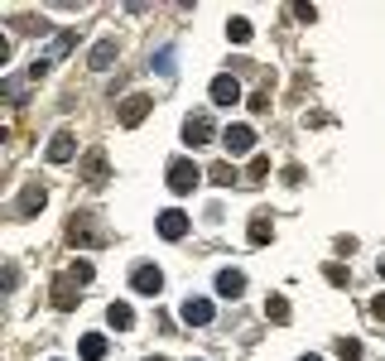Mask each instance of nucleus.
I'll return each instance as SVG.
<instances>
[{
	"label": "nucleus",
	"mask_w": 385,
	"mask_h": 361,
	"mask_svg": "<svg viewBox=\"0 0 385 361\" xmlns=\"http://www.w3.org/2000/svg\"><path fill=\"white\" fill-rule=\"evenodd\" d=\"M130 289H135V294H145V299H154V294L164 289L159 265H135V270H130Z\"/></svg>",
	"instance_id": "obj_5"
},
{
	"label": "nucleus",
	"mask_w": 385,
	"mask_h": 361,
	"mask_svg": "<svg viewBox=\"0 0 385 361\" xmlns=\"http://www.w3.org/2000/svg\"><path fill=\"white\" fill-rule=\"evenodd\" d=\"M154 68H159L164 78H173V73H178V68H173V49H159V54H154Z\"/></svg>",
	"instance_id": "obj_26"
},
{
	"label": "nucleus",
	"mask_w": 385,
	"mask_h": 361,
	"mask_svg": "<svg viewBox=\"0 0 385 361\" xmlns=\"http://www.w3.org/2000/svg\"><path fill=\"white\" fill-rule=\"evenodd\" d=\"M87 63H92V68H97V73H106L111 63H116V39H102V44H97V49H92V58H87Z\"/></svg>",
	"instance_id": "obj_18"
},
{
	"label": "nucleus",
	"mask_w": 385,
	"mask_h": 361,
	"mask_svg": "<svg viewBox=\"0 0 385 361\" xmlns=\"http://www.w3.org/2000/svg\"><path fill=\"white\" fill-rule=\"evenodd\" d=\"M265 173H270V159H265V154H255V159L246 164V188H255V183L265 178Z\"/></svg>",
	"instance_id": "obj_23"
},
{
	"label": "nucleus",
	"mask_w": 385,
	"mask_h": 361,
	"mask_svg": "<svg viewBox=\"0 0 385 361\" xmlns=\"http://www.w3.org/2000/svg\"><path fill=\"white\" fill-rule=\"evenodd\" d=\"M221 149H226L231 159L250 154V149H255V130H250V126H241V121H236V126H226V130H221Z\"/></svg>",
	"instance_id": "obj_3"
},
{
	"label": "nucleus",
	"mask_w": 385,
	"mask_h": 361,
	"mask_svg": "<svg viewBox=\"0 0 385 361\" xmlns=\"http://www.w3.org/2000/svg\"><path fill=\"white\" fill-rule=\"evenodd\" d=\"M159 236H164V241H183V236H188V217H183L178 207L159 212Z\"/></svg>",
	"instance_id": "obj_11"
},
{
	"label": "nucleus",
	"mask_w": 385,
	"mask_h": 361,
	"mask_svg": "<svg viewBox=\"0 0 385 361\" xmlns=\"http://www.w3.org/2000/svg\"><path fill=\"white\" fill-rule=\"evenodd\" d=\"M207 178H212V183H221V188L241 183V173H236V164H231V159H221V164H212V169H207Z\"/></svg>",
	"instance_id": "obj_19"
},
{
	"label": "nucleus",
	"mask_w": 385,
	"mask_h": 361,
	"mask_svg": "<svg viewBox=\"0 0 385 361\" xmlns=\"http://www.w3.org/2000/svg\"><path fill=\"white\" fill-rule=\"evenodd\" d=\"M332 352H337L342 361H361V342H357V337H337V342H332Z\"/></svg>",
	"instance_id": "obj_22"
},
{
	"label": "nucleus",
	"mask_w": 385,
	"mask_h": 361,
	"mask_svg": "<svg viewBox=\"0 0 385 361\" xmlns=\"http://www.w3.org/2000/svg\"><path fill=\"white\" fill-rule=\"evenodd\" d=\"M44 202H49L44 183H25V188H20V202H15V217H34V212H44Z\"/></svg>",
	"instance_id": "obj_8"
},
{
	"label": "nucleus",
	"mask_w": 385,
	"mask_h": 361,
	"mask_svg": "<svg viewBox=\"0 0 385 361\" xmlns=\"http://www.w3.org/2000/svg\"><path fill=\"white\" fill-rule=\"evenodd\" d=\"M106 323L116 328V333H130V328H135V308H130V304H121V299H116V304L106 308Z\"/></svg>",
	"instance_id": "obj_15"
},
{
	"label": "nucleus",
	"mask_w": 385,
	"mask_h": 361,
	"mask_svg": "<svg viewBox=\"0 0 385 361\" xmlns=\"http://www.w3.org/2000/svg\"><path fill=\"white\" fill-rule=\"evenodd\" d=\"M183 140H188L192 149H197V145H207V140H212V116H207V111L188 116V121H183Z\"/></svg>",
	"instance_id": "obj_10"
},
{
	"label": "nucleus",
	"mask_w": 385,
	"mask_h": 361,
	"mask_svg": "<svg viewBox=\"0 0 385 361\" xmlns=\"http://www.w3.org/2000/svg\"><path fill=\"white\" fill-rule=\"evenodd\" d=\"M97 217L92 212H73V222H68V246H106V231H97Z\"/></svg>",
	"instance_id": "obj_1"
},
{
	"label": "nucleus",
	"mask_w": 385,
	"mask_h": 361,
	"mask_svg": "<svg viewBox=\"0 0 385 361\" xmlns=\"http://www.w3.org/2000/svg\"><path fill=\"white\" fill-rule=\"evenodd\" d=\"M270 236H275V222H270V212H255V217H250L246 241H250V246H265Z\"/></svg>",
	"instance_id": "obj_14"
},
{
	"label": "nucleus",
	"mask_w": 385,
	"mask_h": 361,
	"mask_svg": "<svg viewBox=\"0 0 385 361\" xmlns=\"http://www.w3.org/2000/svg\"><path fill=\"white\" fill-rule=\"evenodd\" d=\"M178 318H183L188 328H207V323L217 318V308H212V299H197V294H188V299L178 304Z\"/></svg>",
	"instance_id": "obj_4"
},
{
	"label": "nucleus",
	"mask_w": 385,
	"mask_h": 361,
	"mask_svg": "<svg viewBox=\"0 0 385 361\" xmlns=\"http://www.w3.org/2000/svg\"><path fill=\"white\" fill-rule=\"evenodd\" d=\"M299 361H323V357H313V352H308V357H299Z\"/></svg>",
	"instance_id": "obj_30"
},
{
	"label": "nucleus",
	"mask_w": 385,
	"mask_h": 361,
	"mask_svg": "<svg viewBox=\"0 0 385 361\" xmlns=\"http://www.w3.org/2000/svg\"><path fill=\"white\" fill-rule=\"evenodd\" d=\"M323 275H328V284H337V289H342V284L352 279V270H347V265H337V260H328V265H323Z\"/></svg>",
	"instance_id": "obj_25"
},
{
	"label": "nucleus",
	"mask_w": 385,
	"mask_h": 361,
	"mask_svg": "<svg viewBox=\"0 0 385 361\" xmlns=\"http://www.w3.org/2000/svg\"><path fill=\"white\" fill-rule=\"evenodd\" d=\"M92 275H97V270H92V260H73V265H68V279H73L78 289H82V284H92Z\"/></svg>",
	"instance_id": "obj_24"
},
{
	"label": "nucleus",
	"mask_w": 385,
	"mask_h": 361,
	"mask_svg": "<svg viewBox=\"0 0 385 361\" xmlns=\"http://www.w3.org/2000/svg\"><path fill=\"white\" fill-rule=\"evenodd\" d=\"M73 304H78V289H73V279H54V308H58V313H68Z\"/></svg>",
	"instance_id": "obj_17"
},
{
	"label": "nucleus",
	"mask_w": 385,
	"mask_h": 361,
	"mask_svg": "<svg viewBox=\"0 0 385 361\" xmlns=\"http://www.w3.org/2000/svg\"><path fill=\"white\" fill-rule=\"evenodd\" d=\"M250 34H255L250 20H241V15H236V20H226V39H231V44H250Z\"/></svg>",
	"instance_id": "obj_21"
},
{
	"label": "nucleus",
	"mask_w": 385,
	"mask_h": 361,
	"mask_svg": "<svg viewBox=\"0 0 385 361\" xmlns=\"http://www.w3.org/2000/svg\"><path fill=\"white\" fill-rule=\"evenodd\" d=\"M78 352H82V361H102L111 352V342L102 333H82V342H78Z\"/></svg>",
	"instance_id": "obj_16"
},
{
	"label": "nucleus",
	"mask_w": 385,
	"mask_h": 361,
	"mask_svg": "<svg viewBox=\"0 0 385 361\" xmlns=\"http://www.w3.org/2000/svg\"><path fill=\"white\" fill-rule=\"evenodd\" d=\"M284 183H289V188H299V183H303V169L289 164V169H284Z\"/></svg>",
	"instance_id": "obj_28"
},
{
	"label": "nucleus",
	"mask_w": 385,
	"mask_h": 361,
	"mask_svg": "<svg viewBox=\"0 0 385 361\" xmlns=\"http://www.w3.org/2000/svg\"><path fill=\"white\" fill-rule=\"evenodd\" d=\"M164 183L183 197V193H192V188L202 183V169L192 164V159H173V164H169V173H164Z\"/></svg>",
	"instance_id": "obj_2"
},
{
	"label": "nucleus",
	"mask_w": 385,
	"mask_h": 361,
	"mask_svg": "<svg viewBox=\"0 0 385 361\" xmlns=\"http://www.w3.org/2000/svg\"><path fill=\"white\" fill-rule=\"evenodd\" d=\"M217 294L221 299H241L246 294V275L241 270H217Z\"/></svg>",
	"instance_id": "obj_13"
},
{
	"label": "nucleus",
	"mask_w": 385,
	"mask_h": 361,
	"mask_svg": "<svg viewBox=\"0 0 385 361\" xmlns=\"http://www.w3.org/2000/svg\"><path fill=\"white\" fill-rule=\"evenodd\" d=\"M371 313H376V318H385V294H376V299H371Z\"/></svg>",
	"instance_id": "obj_29"
},
{
	"label": "nucleus",
	"mask_w": 385,
	"mask_h": 361,
	"mask_svg": "<svg viewBox=\"0 0 385 361\" xmlns=\"http://www.w3.org/2000/svg\"><path fill=\"white\" fill-rule=\"evenodd\" d=\"M73 154H78V140L68 135V130H58L49 140V164H73Z\"/></svg>",
	"instance_id": "obj_12"
},
{
	"label": "nucleus",
	"mask_w": 385,
	"mask_h": 361,
	"mask_svg": "<svg viewBox=\"0 0 385 361\" xmlns=\"http://www.w3.org/2000/svg\"><path fill=\"white\" fill-rule=\"evenodd\" d=\"M154 361H159V357H154Z\"/></svg>",
	"instance_id": "obj_31"
},
{
	"label": "nucleus",
	"mask_w": 385,
	"mask_h": 361,
	"mask_svg": "<svg viewBox=\"0 0 385 361\" xmlns=\"http://www.w3.org/2000/svg\"><path fill=\"white\" fill-rule=\"evenodd\" d=\"M82 183H92V188L111 183V159H106V149H92V154L82 159Z\"/></svg>",
	"instance_id": "obj_7"
},
{
	"label": "nucleus",
	"mask_w": 385,
	"mask_h": 361,
	"mask_svg": "<svg viewBox=\"0 0 385 361\" xmlns=\"http://www.w3.org/2000/svg\"><path fill=\"white\" fill-rule=\"evenodd\" d=\"M149 106H154V102H149L145 92H135V97H126V102H121V111H116V121H121L126 130H135L140 121L149 116Z\"/></svg>",
	"instance_id": "obj_6"
},
{
	"label": "nucleus",
	"mask_w": 385,
	"mask_h": 361,
	"mask_svg": "<svg viewBox=\"0 0 385 361\" xmlns=\"http://www.w3.org/2000/svg\"><path fill=\"white\" fill-rule=\"evenodd\" d=\"M250 111L265 116V111H270V97H265V92H255V97H250Z\"/></svg>",
	"instance_id": "obj_27"
},
{
	"label": "nucleus",
	"mask_w": 385,
	"mask_h": 361,
	"mask_svg": "<svg viewBox=\"0 0 385 361\" xmlns=\"http://www.w3.org/2000/svg\"><path fill=\"white\" fill-rule=\"evenodd\" d=\"M265 318H270V323H289V299H284V294H270V299H265Z\"/></svg>",
	"instance_id": "obj_20"
},
{
	"label": "nucleus",
	"mask_w": 385,
	"mask_h": 361,
	"mask_svg": "<svg viewBox=\"0 0 385 361\" xmlns=\"http://www.w3.org/2000/svg\"><path fill=\"white\" fill-rule=\"evenodd\" d=\"M236 102H241V82L231 73L212 78V106H236Z\"/></svg>",
	"instance_id": "obj_9"
}]
</instances>
